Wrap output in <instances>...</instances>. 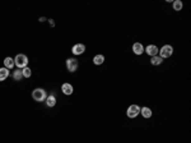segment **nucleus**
<instances>
[{"mask_svg": "<svg viewBox=\"0 0 191 143\" xmlns=\"http://www.w3.org/2000/svg\"><path fill=\"white\" fill-rule=\"evenodd\" d=\"M14 64L18 69H23L26 67H28V58L24 54H18L14 58Z\"/></svg>", "mask_w": 191, "mask_h": 143, "instance_id": "nucleus-1", "label": "nucleus"}, {"mask_svg": "<svg viewBox=\"0 0 191 143\" xmlns=\"http://www.w3.org/2000/svg\"><path fill=\"white\" fill-rule=\"evenodd\" d=\"M158 52H159V56H161V58L165 60V59L171 58V56H172V54H173V47H172L171 45H163L162 49H161Z\"/></svg>", "mask_w": 191, "mask_h": 143, "instance_id": "nucleus-3", "label": "nucleus"}, {"mask_svg": "<svg viewBox=\"0 0 191 143\" xmlns=\"http://www.w3.org/2000/svg\"><path fill=\"white\" fill-rule=\"evenodd\" d=\"M22 78H23V74H22L21 69H17L16 72H13V79H14V81L19 82V81H22Z\"/></svg>", "mask_w": 191, "mask_h": 143, "instance_id": "nucleus-17", "label": "nucleus"}, {"mask_svg": "<svg viewBox=\"0 0 191 143\" xmlns=\"http://www.w3.org/2000/svg\"><path fill=\"white\" fill-rule=\"evenodd\" d=\"M14 65H16V64H14V59L10 58V56H8V58L4 59V68H7V69L10 70Z\"/></svg>", "mask_w": 191, "mask_h": 143, "instance_id": "nucleus-11", "label": "nucleus"}, {"mask_svg": "<svg viewBox=\"0 0 191 143\" xmlns=\"http://www.w3.org/2000/svg\"><path fill=\"white\" fill-rule=\"evenodd\" d=\"M133 52L135 55H142L144 52L143 44H140V42H135V44H133Z\"/></svg>", "mask_w": 191, "mask_h": 143, "instance_id": "nucleus-9", "label": "nucleus"}, {"mask_svg": "<svg viewBox=\"0 0 191 143\" xmlns=\"http://www.w3.org/2000/svg\"><path fill=\"white\" fill-rule=\"evenodd\" d=\"M139 114H140V107L138 105H130L128 107V110H126V115L130 119H135Z\"/></svg>", "mask_w": 191, "mask_h": 143, "instance_id": "nucleus-4", "label": "nucleus"}, {"mask_svg": "<svg viewBox=\"0 0 191 143\" xmlns=\"http://www.w3.org/2000/svg\"><path fill=\"white\" fill-rule=\"evenodd\" d=\"M78 65H79L78 64V60L74 59V58H70V59L66 60V68H68V70H69L70 73H74V72H77Z\"/></svg>", "mask_w": 191, "mask_h": 143, "instance_id": "nucleus-5", "label": "nucleus"}, {"mask_svg": "<svg viewBox=\"0 0 191 143\" xmlns=\"http://www.w3.org/2000/svg\"><path fill=\"white\" fill-rule=\"evenodd\" d=\"M9 77V69L7 68H0V82L5 81Z\"/></svg>", "mask_w": 191, "mask_h": 143, "instance_id": "nucleus-14", "label": "nucleus"}, {"mask_svg": "<svg viewBox=\"0 0 191 143\" xmlns=\"http://www.w3.org/2000/svg\"><path fill=\"white\" fill-rule=\"evenodd\" d=\"M22 74H23V78H30V77L32 76V70H31V68H28V67L23 68V69H22Z\"/></svg>", "mask_w": 191, "mask_h": 143, "instance_id": "nucleus-18", "label": "nucleus"}, {"mask_svg": "<svg viewBox=\"0 0 191 143\" xmlns=\"http://www.w3.org/2000/svg\"><path fill=\"white\" fill-rule=\"evenodd\" d=\"M32 98L37 102H42L47 98V93H46V91L44 88H36L32 92Z\"/></svg>", "mask_w": 191, "mask_h": 143, "instance_id": "nucleus-2", "label": "nucleus"}, {"mask_svg": "<svg viewBox=\"0 0 191 143\" xmlns=\"http://www.w3.org/2000/svg\"><path fill=\"white\" fill-rule=\"evenodd\" d=\"M61 91H63V93H64V95H66V96H70V95L73 93L74 88H73V86H72L70 83H64V84L61 86Z\"/></svg>", "mask_w": 191, "mask_h": 143, "instance_id": "nucleus-10", "label": "nucleus"}, {"mask_svg": "<svg viewBox=\"0 0 191 143\" xmlns=\"http://www.w3.org/2000/svg\"><path fill=\"white\" fill-rule=\"evenodd\" d=\"M144 51H145L149 56H156V55H158L159 49H158L156 45H148L147 47H144Z\"/></svg>", "mask_w": 191, "mask_h": 143, "instance_id": "nucleus-7", "label": "nucleus"}, {"mask_svg": "<svg viewBox=\"0 0 191 143\" xmlns=\"http://www.w3.org/2000/svg\"><path fill=\"white\" fill-rule=\"evenodd\" d=\"M182 7H184V3L181 2V0H175V2L172 3V8L176 12H180L182 9Z\"/></svg>", "mask_w": 191, "mask_h": 143, "instance_id": "nucleus-16", "label": "nucleus"}, {"mask_svg": "<svg viewBox=\"0 0 191 143\" xmlns=\"http://www.w3.org/2000/svg\"><path fill=\"white\" fill-rule=\"evenodd\" d=\"M163 63V59L161 58V56L159 55H156V56H152V59H151V64L152 65H161Z\"/></svg>", "mask_w": 191, "mask_h": 143, "instance_id": "nucleus-15", "label": "nucleus"}, {"mask_svg": "<svg viewBox=\"0 0 191 143\" xmlns=\"http://www.w3.org/2000/svg\"><path fill=\"white\" fill-rule=\"evenodd\" d=\"M84 51H86V45L84 44H75L73 46V49H72V52L74 55H82Z\"/></svg>", "mask_w": 191, "mask_h": 143, "instance_id": "nucleus-6", "label": "nucleus"}, {"mask_svg": "<svg viewBox=\"0 0 191 143\" xmlns=\"http://www.w3.org/2000/svg\"><path fill=\"white\" fill-rule=\"evenodd\" d=\"M49 23H50V26H55V23H54V19H49Z\"/></svg>", "mask_w": 191, "mask_h": 143, "instance_id": "nucleus-19", "label": "nucleus"}, {"mask_svg": "<svg viewBox=\"0 0 191 143\" xmlns=\"http://www.w3.org/2000/svg\"><path fill=\"white\" fill-rule=\"evenodd\" d=\"M140 114H142V116L145 118V119H151L152 115H153V111L151 107H148V106H144V107H140Z\"/></svg>", "mask_w": 191, "mask_h": 143, "instance_id": "nucleus-8", "label": "nucleus"}, {"mask_svg": "<svg viewBox=\"0 0 191 143\" xmlns=\"http://www.w3.org/2000/svg\"><path fill=\"white\" fill-rule=\"evenodd\" d=\"M93 63L96 65H102L105 63V56L102 54H98V55H96L94 58H93Z\"/></svg>", "mask_w": 191, "mask_h": 143, "instance_id": "nucleus-13", "label": "nucleus"}, {"mask_svg": "<svg viewBox=\"0 0 191 143\" xmlns=\"http://www.w3.org/2000/svg\"><path fill=\"white\" fill-rule=\"evenodd\" d=\"M46 105H47L49 107H54V106L56 105V97L54 96V95L47 96V98H46Z\"/></svg>", "mask_w": 191, "mask_h": 143, "instance_id": "nucleus-12", "label": "nucleus"}]
</instances>
